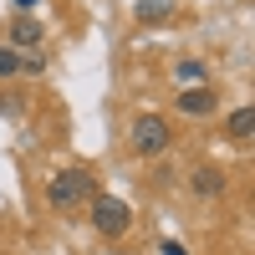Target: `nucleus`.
<instances>
[{
	"label": "nucleus",
	"mask_w": 255,
	"mask_h": 255,
	"mask_svg": "<svg viewBox=\"0 0 255 255\" xmlns=\"http://www.w3.org/2000/svg\"><path fill=\"white\" fill-rule=\"evenodd\" d=\"M92 189H97V179L87 174V168H56V174L46 179V204L51 209H77V204L92 199Z\"/></svg>",
	"instance_id": "f257e3e1"
},
{
	"label": "nucleus",
	"mask_w": 255,
	"mask_h": 255,
	"mask_svg": "<svg viewBox=\"0 0 255 255\" xmlns=\"http://www.w3.org/2000/svg\"><path fill=\"white\" fill-rule=\"evenodd\" d=\"M128 143H133V153L158 158L163 148L174 143V128H168V118H163V113H138V118H133V128H128Z\"/></svg>",
	"instance_id": "f03ea898"
},
{
	"label": "nucleus",
	"mask_w": 255,
	"mask_h": 255,
	"mask_svg": "<svg viewBox=\"0 0 255 255\" xmlns=\"http://www.w3.org/2000/svg\"><path fill=\"white\" fill-rule=\"evenodd\" d=\"M87 215H92V230H97V235H108V240H123L128 230H133V209H128L118 194H97Z\"/></svg>",
	"instance_id": "7ed1b4c3"
},
{
	"label": "nucleus",
	"mask_w": 255,
	"mask_h": 255,
	"mask_svg": "<svg viewBox=\"0 0 255 255\" xmlns=\"http://www.w3.org/2000/svg\"><path fill=\"white\" fill-rule=\"evenodd\" d=\"M41 41H46V26L36 15H15L10 20V51H36Z\"/></svg>",
	"instance_id": "20e7f679"
},
{
	"label": "nucleus",
	"mask_w": 255,
	"mask_h": 255,
	"mask_svg": "<svg viewBox=\"0 0 255 255\" xmlns=\"http://www.w3.org/2000/svg\"><path fill=\"white\" fill-rule=\"evenodd\" d=\"M179 113H189V118L220 113V92H215V87H184V92H179Z\"/></svg>",
	"instance_id": "39448f33"
},
{
	"label": "nucleus",
	"mask_w": 255,
	"mask_h": 255,
	"mask_svg": "<svg viewBox=\"0 0 255 255\" xmlns=\"http://www.w3.org/2000/svg\"><path fill=\"white\" fill-rule=\"evenodd\" d=\"M225 184H230V179H225V168H215V163H199V168H194V179H189V189H194L199 199H220V194H225Z\"/></svg>",
	"instance_id": "423d86ee"
},
{
	"label": "nucleus",
	"mask_w": 255,
	"mask_h": 255,
	"mask_svg": "<svg viewBox=\"0 0 255 255\" xmlns=\"http://www.w3.org/2000/svg\"><path fill=\"white\" fill-rule=\"evenodd\" d=\"M250 133H255V113L250 108H235L225 118V138L235 143V148H250Z\"/></svg>",
	"instance_id": "0eeeda50"
},
{
	"label": "nucleus",
	"mask_w": 255,
	"mask_h": 255,
	"mask_svg": "<svg viewBox=\"0 0 255 255\" xmlns=\"http://www.w3.org/2000/svg\"><path fill=\"white\" fill-rule=\"evenodd\" d=\"M174 82H184V87H204V61H194V56H184L179 67H174Z\"/></svg>",
	"instance_id": "6e6552de"
},
{
	"label": "nucleus",
	"mask_w": 255,
	"mask_h": 255,
	"mask_svg": "<svg viewBox=\"0 0 255 255\" xmlns=\"http://www.w3.org/2000/svg\"><path fill=\"white\" fill-rule=\"evenodd\" d=\"M133 15L138 20H168V15H174V0H138Z\"/></svg>",
	"instance_id": "1a4fd4ad"
},
{
	"label": "nucleus",
	"mask_w": 255,
	"mask_h": 255,
	"mask_svg": "<svg viewBox=\"0 0 255 255\" xmlns=\"http://www.w3.org/2000/svg\"><path fill=\"white\" fill-rule=\"evenodd\" d=\"M10 77H20V51L0 46V82H10Z\"/></svg>",
	"instance_id": "9d476101"
},
{
	"label": "nucleus",
	"mask_w": 255,
	"mask_h": 255,
	"mask_svg": "<svg viewBox=\"0 0 255 255\" xmlns=\"http://www.w3.org/2000/svg\"><path fill=\"white\" fill-rule=\"evenodd\" d=\"M20 72H31V77H41V72H46V56H36V51H31V56H20Z\"/></svg>",
	"instance_id": "9b49d317"
},
{
	"label": "nucleus",
	"mask_w": 255,
	"mask_h": 255,
	"mask_svg": "<svg viewBox=\"0 0 255 255\" xmlns=\"http://www.w3.org/2000/svg\"><path fill=\"white\" fill-rule=\"evenodd\" d=\"M158 250H163V255H189V250H184V245H179V240H163V245H158Z\"/></svg>",
	"instance_id": "f8f14e48"
},
{
	"label": "nucleus",
	"mask_w": 255,
	"mask_h": 255,
	"mask_svg": "<svg viewBox=\"0 0 255 255\" xmlns=\"http://www.w3.org/2000/svg\"><path fill=\"white\" fill-rule=\"evenodd\" d=\"M31 5H36V0H15V10H20V15H26V10H31Z\"/></svg>",
	"instance_id": "ddd939ff"
}]
</instances>
